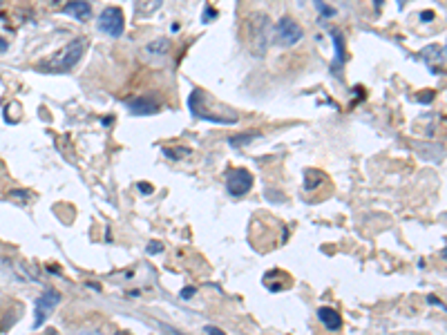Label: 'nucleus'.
<instances>
[{
	"label": "nucleus",
	"instance_id": "nucleus-12",
	"mask_svg": "<svg viewBox=\"0 0 447 335\" xmlns=\"http://www.w3.org/2000/svg\"><path fill=\"white\" fill-rule=\"evenodd\" d=\"M145 52L148 54H155V56H165V54L170 52V41L168 38H157L153 43H148Z\"/></svg>",
	"mask_w": 447,
	"mask_h": 335
},
{
	"label": "nucleus",
	"instance_id": "nucleus-1",
	"mask_svg": "<svg viewBox=\"0 0 447 335\" xmlns=\"http://www.w3.org/2000/svg\"><path fill=\"white\" fill-rule=\"evenodd\" d=\"M90 41L83 36V38H74L70 45H65L58 54H54L47 63H43V70L45 72H54V74H63V72H70L78 65V61L86 54Z\"/></svg>",
	"mask_w": 447,
	"mask_h": 335
},
{
	"label": "nucleus",
	"instance_id": "nucleus-3",
	"mask_svg": "<svg viewBox=\"0 0 447 335\" xmlns=\"http://www.w3.org/2000/svg\"><path fill=\"white\" fill-rule=\"evenodd\" d=\"M302 36H304V31H302V27L297 25L291 16H284V19H279L277 21V25H275V29H273V41L277 43V45H282V47H293V45H297L302 41Z\"/></svg>",
	"mask_w": 447,
	"mask_h": 335
},
{
	"label": "nucleus",
	"instance_id": "nucleus-14",
	"mask_svg": "<svg viewBox=\"0 0 447 335\" xmlns=\"http://www.w3.org/2000/svg\"><path fill=\"white\" fill-rule=\"evenodd\" d=\"M334 41H336V54H338V63L344 61V41L340 34H334Z\"/></svg>",
	"mask_w": 447,
	"mask_h": 335
},
{
	"label": "nucleus",
	"instance_id": "nucleus-16",
	"mask_svg": "<svg viewBox=\"0 0 447 335\" xmlns=\"http://www.w3.org/2000/svg\"><path fill=\"white\" fill-rule=\"evenodd\" d=\"M316 5L320 7L322 16H334V14H336V11H334V9H331V7H327V5L322 3V0H316Z\"/></svg>",
	"mask_w": 447,
	"mask_h": 335
},
{
	"label": "nucleus",
	"instance_id": "nucleus-10",
	"mask_svg": "<svg viewBox=\"0 0 447 335\" xmlns=\"http://www.w3.org/2000/svg\"><path fill=\"white\" fill-rule=\"evenodd\" d=\"M318 320L324 324V329L329 331H340L342 329V317L338 315L336 309H331V306H322L318 309Z\"/></svg>",
	"mask_w": 447,
	"mask_h": 335
},
{
	"label": "nucleus",
	"instance_id": "nucleus-17",
	"mask_svg": "<svg viewBox=\"0 0 447 335\" xmlns=\"http://www.w3.org/2000/svg\"><path fill=\"white\" fill-rule=\"evenodd\" d=\"M139 188H141L143 195H150L153 192V186H148V183H139Z\"/></svg>",
	"mask_w": 447,
	"mask_h": 335
},
{
	"label": "nucleus",
	"instance_id": "nucleus-22",
	"mask_svg": "<svg viewBox=\"0 0 447 335\" xmlns=\"http://www.w3.org/2000/svg\"><path fill=\"white\" fill-rule=\"evenodd\" d=\"M374 7H376V9L383 7V0H374Z\"/></svg>",
	"mask_w": 447,
	"mask_h": 335
},
{
	"label": "nucleus",
	"instance_id": "nucleus-8",
	"mask_svg": "<svg viewBox=\"0 0 447 335\" xmlns=\"http://www.w3.org/2000/svg\"><path fill=\"white\" fill-rule=\"evenodd\" d=\"M63 14H68V16H72V19L86 23L92 19V7L86 3V0H70V3H65Z\"/></svg>",
	"mask_w": 447,
	"mask_h": 335
},
{
	"label": "nucleus",
	"instance_id": "nucleus-19",
	"mask_svg": "<svg viewBox=\"0 0 447 335\" xmlns=\"http://www.w3.org/2000/svg\"><path fill=\"white\" fill-rule=\"evenodd\" d=\"M204 331H206V333H212V335H222V331H220L217 326H206Z\"/></svg>",
	"mask_w": 447,
	"mask_h": 335
},
{
	"label": "nucleus",
	"instance_id": "nucleus-13",
	"mask_svg": "<svg viewBox=\"0 0 447 335\" xmlns=\"http://www.w3.org/2000/svg\"><path fill=\"white\" fill-rule=\"evenodd\" d=\"M324 181V175L320 170H307L304 172V188L311 192V190H316L318 188V183Z\"/></svg>",
	"mask_w": 447,
	"mask_h": 335
},
{
	"label": "nucleus",
	"instance_id": "nucleus-6",
	"mask_svg": "<svg viewBox=\"0 0 447 335\" xmlns=\"http://www.w3.org/2000/svg\"><path fill=\"white\" fill-rule=\"evenodd\" d=\"M253 188V175L246 170V168H235V170H228L226 175V190L233 197H244L248 190Z\"/></svg>",
	"mask_w": 447,
	"mask_h": 335
},
{
	"label": "nucleus",
	"instance_id": "nucleus-5",
	"mask_svg": "<svg viewBox=\"0 0 447 335\" xmlns=\"http://www.w3.org/2000/svg\"><path fill=\"white\" fill-rule=\"evenodd\" d=\"M98 29L112 38H119L123 29H125V19H123V11L119 7H106L98 16Z\"/></svg>",
	"mask_w": 447,
	"mask_h": 335
},
{
	"label": "nucleus",
	"instance_id": "nucleus-4",
	"mask_svg": "<svg viewBox=\"0 0 447 335\" xmlns=\"http://www.w3.org/2000/svg\"><path fill=\"white\" fill-rule=\"evenodd\" d=\"M58 304H61V293L56 289H45L43 295L36 299V304H34V315H36L34 317V329H41Z\"/></svg>",
	"mask_w": 447,
	"mask_h": 335
},
{
	"label": "nucleus",
	"instance_id": "nucleus-18",
	"mask_svg": "<svg viewBox=\"0 0 447 335\" xmlns=\"http://www.w3.org/2000/svg\"><path fill=\"white\" fill-rule=\"evenodd\" d=\"M159 250H161V246H159L157 242H155V246H153V244L148 246V253H150V255H153V253H159Z\"/></svg>",
	"mask_w": 447,
	"mask_h": 335
},
{
	"label": "nucleus",
	"instance_id": "nucleus-9",
	"mask_svg": "<svg viewBox=\"0 0 447 335\" xmlns=\"http://www.w3.org/2000/svg\"><path fill=\"white\" fill-rule=\"evenodd\" d=\"M125 105L130 108V112H135L139 116L159 112V103H155L153 98H130V100H125Z\"/></svg>",
	"mask_w": 447,
	"mask_h": 335
},
{
	"label": "nucleus",
	"instance_id": "nucleus-11",
	"mask_svg": "<svg viewBox=\"0 0 447 335\" xmlns=\"http://www.w3.org/2000/svg\"><path fill=\"white\" fill-rule=\"evenodd\" d=\"M163 5V0H135V11L139 19H150Z\"/></svg>",
	"mask_w": 447,
	"mask_h": 335
},
{
	"label": "nucleus",
	"instance_id": "nucleus-2",
	"mask_svg": "<svg viewBox=\"0 0 447 335\" xmlns=\"http://www.w3.org/2000/svg\"><path fill=\"white\" fill-rule=\"evenodd\" d=\"M269 16L255 11L251 19L246 21V43L251 47V52L255 56H264L267 54V45H269Z\"/></svg>",
	"mask_w": 447,
	"mask_h": 335
},
{
	"label": "nucleus",
	"instance_id": "nucleus-20",
	"mask_svg": "<svg viewBox=\"0 0 447 335\" xmlns=\"http://www.w3.org/2000/svg\"><path fill=\"white\" fill-rule=\"evenodd\" d=\"M190 295H195V289H184V291H181V297H184V299H188Z\"/></svg>",
	"mask_w": 447,
	"mask_h": 335
},
{
	"label": "nucleus",
	"instance_id": "nucleus-21",
	"mask_svg": "<svg viewBox=\"0 0 447 335\" xmlns=\"http://www.w3.org/2000/svg\"><path fill=\"white\" fill-rule=\"evenodd\" d=\"M5 52H7V41L0 36V54H5Z\"/></svg>",
	"mask_w": 447,
	"mask_h": 335
},
{
	"label": "nucleus",
	"instance_id": "nucleus-15",
	"mask_svg": "<svg viewBox=\"0 0 447 335\" xmlns=\"http://www.w3.org/2000/svg\"><path fill=\"white\" fill-rule=\"evenodd\" d=\"M255 134H246V139H230V145H246L248 141H253Z\"/></svg>",
	"mask_w": 447,
	"mask_h": 335
},
{
	"label": "nucleus",
	"instance_id": "nucleus-7",
	"mask_svg": "<svg viewBox=\"0 0 447 335\" xmlns=\"http://www.w3.org/2000/svg\"><path fill=\"white\" fill-rule=\"evenodd\" d=\"M421 58L429 65V70L434 74L443 72V65H445V47L443 45H429L421 52Z\"/></svg>",
	"mask_w": 447,
	"mask_h": 335
}]
</instances>
